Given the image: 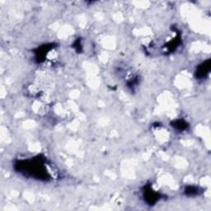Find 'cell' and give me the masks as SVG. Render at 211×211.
<instances>
[{
  "instance_id": "1",
  "label": "cell",
  "mask_w": 211,
  "mask_h": 211,
  "mask_svg": "<svg viewBox=\"0 0 211 211\" xmlns=\"http://www.w3.org/2000/svg\"><path fill=\"white\" fill-rule=\"evenodd\" d=\"M209 63H210V60H207L206 62L202 64V65L199 67L198 72H197L199 78H204L205 77L206 74H208L209 71V66H210Z\"/></svg>"
},
{
  "instance_id": "2",
  "label": "cell",
  "mask_w": 211,
  "mask_h": 211,
  "mask_svg": "<svg viewBox=\"0 0 211 211\" xmlns=\"http://www.w3.org/2000/svg\"><path fill=\"white\" fill-rule=\"evenodd\" d=\"M186 193H187L188 195H190V196H194V195H197L199 193L198 191V189L196 187H194V186H192V187H187L186 188Z\"/></svg>"
}]
</instances>
